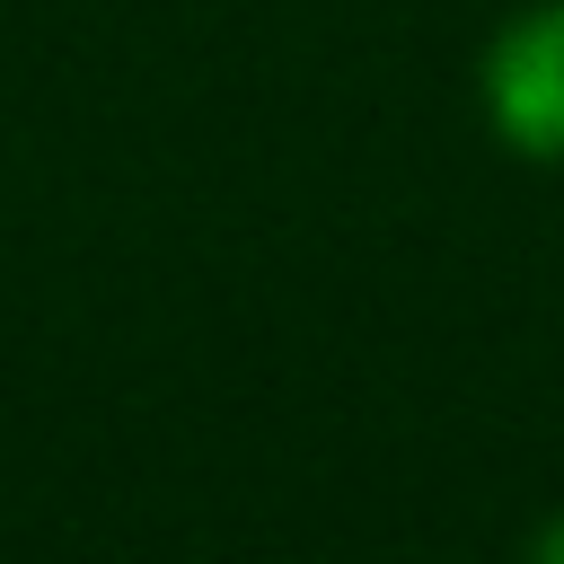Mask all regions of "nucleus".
Returning a JSON list of instances; mask_svg holds the SVG:
<instances>
[{
  "instance_id": "1",
  "label": "nucleus",
  "mask_w": 564,
  "mask_h": 564,
  "mask_svg": "<svg viewBox=\"0 0 564 564\" xmlns=\"http://www.w3.org/2000/svg\"><path fill=\"white\" fill-rule=\"evenodd\" d=\"M476 97L511 159L564 167V0H529L520 18L494 26L476 62Z\"/></svg>"
},
{
  "instance_id": "2",
  "label": "nucleus",
  "mask_w": 564,
  "mask_h": 564,
  "mask_svg": "<svg viewBox=\"0 0 564 564\" xmlns=\"http://www.w3.org/2000/svg\"><path fill=\"white\" fill-rule=\"evenodd\" d=\"M520 564H564V511H546V520L529 529V546H520Z\"/></svg>"
}]
</instances>
